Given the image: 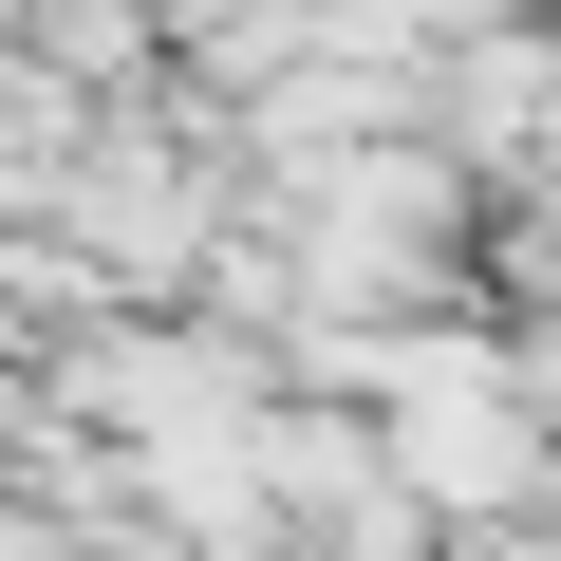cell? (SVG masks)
Masks as SVG:
<instances>
[{
    "instance_id": "obj_1",
    "label": "cell",
    "mask_w": 561,
    "mask_h": 561,
    "mask_svg": "<svg viewBox=\"0 0 561 561\" xmlns=\"http://www.w3.org/2000/svg\"><path fill=\"white\" fill-rule=\"evenodd\" d=\"M0 561H76V542H57V524H38L20 486H0Z\"/></svg>"
}]
</instances>
